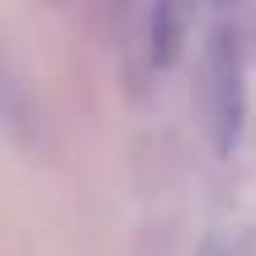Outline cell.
Returning <instances> with one entry per match:
<instances>
[{"mask_svg": "<svg viewBox=\"0 0 256 256\" xmlns=\"http://www.w3.org/2000/svg\"><path fill=\"white\" fill-rule=\"evenodd\" d=\"M204 119H209L214 152L232 156L247 128V52L232 24H218L204 43Z\"/></svg>", "mask_w": 256, "mask_h": 256, "instance_id": "6da1fadb", "label": "cell"}, {"mask_svg": "<svg viewBox=\"0 0 256 256\" xmlns=\"http://www.w3.org/2000/svg\"><path fill=\"white\" fill-rule=\"evenodd\" d=\"M190 19H194V0H152L147 5V57L152 66H176L190 43Z\"/></svg>", "mask_w": 256, "mask_h": 256, "instance_id": "7a4b0ae2", "label": "cell"}, {"mask_svg": "<svg viewBox=\"0 0 256 256\" xmlns=\"http://www.w3.org/2000/svg\"><path fill=\"white\" fill-rule=\"evenodd\" d=\"M194 256H256V228L252 223H228V228L204 232Z\"/></svg>", "mask_w": 256, "mask_h": 256, "instance_id": "3957f363", "label": "cell"}]
</instances>
